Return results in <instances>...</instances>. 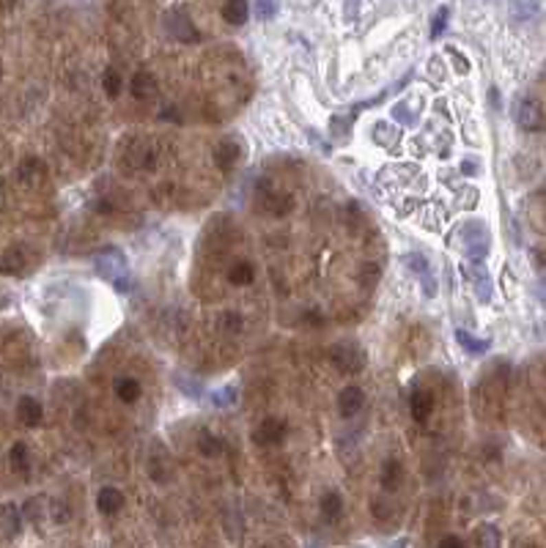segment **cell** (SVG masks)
<instances>
[{
  "label": "cell",
  "mask_w": 546,
  "mask_h": 548,
  "mask_svg": "<svg viewBox=\"0 0 546 548\" xmlns=\"http://www.w3.org/2000/svg\"><path fill=\"white\" fill-rule=\"evenodd\" d=\"M450 244H456L467 255V261H483L492 250V233L481 220H470L453 231Z\"/></svg>",
  "instance_id": "obj_1"
},
{
  "label": "cell",
  "mask_w": 546,
  "mask_h": 548,
  "mask_svg": "<svg viewBox=\"0 0 546 548\" xmlns=\"http://www.w3.org/2000/svg\"><path fill=\"white\" fill-rule=\"evenodd\" d=\"M94 269L102 279H107L116 290H129L132 288V274H129V264L127 255L116 247H107L102 253L94 255Z\"/></svg>",
  "instance_id": "obj_2"
},
{
  "label": "cell",
  "mask_w": 546,
  "mask_h": 548,
  "mask_svg": "<svg viewBox=\"0 0 546 548\" xmlns=\"http://www.w3.org/2000/svg\"><path fill=\"white\" fill-rule=\"evenodd\" d=\"M514 118L525 132H546V110L533 96H519L514 104Z\"/></svg>",
  "instance_id": "obj_3"
},
{
  "label": "cell",
  "mask_w": 546,
  "mask_h": 548,
  "mask_svg": "<svg viewBox=\"0 0 546 548\" xmlns=\"http://www.w3.org/2000/svg\"><path fill=\"white\" fill-rule=\"evenodd\" d=\"M332 365L343 373H360L365 365V354L360 351L357 343H338L332 348Z\"/></svg>",
  "instance_id": "obj_4"
},
{
  "label": "cell",
  "mask_w": 546,
  "mask_h": 548,
  "mask_svg": "<svg viewBox=\"0 0 546 548\" xmlns=\"http://www.w3.org/2000/svg\"><path fill=\"white\" fill-rule=\"evenodd\" d=\"M464 272L472 282V290L478 296V301H492V293H494V282H492V274L486 272L483 261H470L464 266Z\"/></svg>",
  "instance_id": "obj_5"
},
{
  "label": "cell",
  "mask_w": 546,
  "mask_h": 548,
  "mask_svg": "<svg viewBox=\"0 0 546 548\" xmlns=\"http://www.w3.org/2000/svg\"><path fill=\"white\" fill-rule=\"evenodd\" d=\"M165 25H168V30L179 38V41H184V44H193V41H198L201 38V33H198V27L193 25V19L184 14V11H179V8H173V11H168V16H165Z\"/></svg>",
  "instance_id": "obj_6"
},
{
  "label": "cell",
  "mask_w": 546,
  "mask_h": 548,
  "mask_svg": "<svg viewBox=\"0 0 546 548\" xmlns=\"http://www.w3.org/2000/svg\"><path fill=\"white\" fill-rule=\"evenodd\" d=\"M285 431H288V428H285L283 420H277V417H267V420L256 428L253 436H256L259 444H280V442L285 439Z\"/></svg>",
  "instance_id": "obj_7"
},
{
  "label": "cell",
  "mask_w": 546,
  "mask_h": 548,
  "mask_svg": "<svg viewBox=\"0 0 546 548\" xmlns=\"http://www.w3.org/2000/svg\"><path fill=\"white\" fill-rule=\"evenodd\" d=\"M362 403H365V395H362V389L360 387H346L340 395H338V411H340V417H354L360 409H362Z\"/></svg>",
  "instance_id": "obj_8"
},
{
  "label": "cell",
  "mask_w": 546,
  "mask_h": 548,
  "mask_svg": "<svg viewBox=\"0 0 546 548\" xmlns=\"http://www.w3.org/2000/svg\"><path fill=\"white\" fill-rule=\"evenodd\" d=\"M96 507L105 513V516H116L121 507H124V494L118 488H102L99 496H96Z\"/></svg>",
  "instance_id": "obj_9"
},
{
  "label": "cell",
  "mask_w": 546,
  "mask_h": 548,
  "mask_svg": "<svg viewBox=\"0 0 546 548\" xmlns=\"http://www.w3.org/2000/svg\"><path fill=\"white\" fill-rule=\"evenodd\" d=\"M17 417L28 425V428H33V425H39L41 422V403L36 400V398H19V403H17Z\"/></svg>",
  "instance_id": "obj_10"
},
{
  "label": "cell",
  "mask_w": 546,
  "mask_h": 548,
  "mask_svg": "<svg viewBox=\"0 0 546 548\" xmlns=\"http://www.w3.org/2000/svg\"><path fill=\"white\" fill-rule=\"evenodd\" d=\"M456 340H459V345H461L467 354H472V356H481V354H486V351L492 348V340H486V337H472V334L464 332V329H456Z\"/></svg>",
  "instance_id": "obj_11"
},
{
  "label": "cell",
  "mask_w": 546,
  "mask_h": 548,
  "mask_svg": "<svg viewBox=\"0 0 546 548\" xmlns=\"http://www.w3.org/2000/svg\"><path fill=\"white\" fill-rule=\"evenodd\" d=\"M215 162H217V168H220L223 173L234 170V165L239 162V148L234 146V140H226V143H220V148L215 151Z\"/></svg>",
  "instance_id": "obj_12"
},
{
  "label": "cell",
  "mask_w": 546,
  "mask_h": 548,
  "mask_svg": "<svg viewBox=\"0 0 546 548\" xmlns=\"http://www.w3.org/2000/svg\"><path fill=\"white\" fill-rule=\"evenodd\" d=\"M409 406H412V417H415L417 422H426V420L431 417V409H434V398H431V392H423V389H417V392L412 395Z\"/></svg>",
  "instance_id": "obj_13"
},
{
  "label": "cell",
  "mask_w": 546,
  "mask_h": 548,
  "mask_svg": "<svg viewBox=\"0 0 546 548\" xmlns=\"http://www.w3.org/2000/svg\"><path fill=\"white\" fill-rule=\"evenodd\" d=\"M157 93V80L149 71H138L132 77V96L135 99H151Z\"/></svg>",
  "instance_id": "obj_14"
},
{
  "label": "cell",
  "mask_w": 546,
  "mask_h": 548,
  "mask_svg": "<svg viewBox=\"0 0 546 548\" xmlns=\"http://www.w3.org/2000/svg\"><path fill=\"white\" fill-rule=\"evenodd\" d=\"M0 527H3V535H6V538H17V535H19V529H22V516H19V510H17L14 505H6V507L0 510Z\"/></svg>",
  "instance_id": "obj_15"
},
{
  "label": "cell",
  "mask_w": 546,
  "mask_h": 548,
  "mask_svg": "<svg viewBox=\"0 0 546 548\" xmlns=\"http://www.w3.org/2000/svg\"><path fill=\"white\" fill-rule=\"evenodd\" d=\"M250 16V5L245 0H228L223 5V19L231 22V25H245Z\"/></svg>",
  "instance_id": "obj_16"
},
{
  "label": "cell",
  "mask_w": 546,
  "mask_h": 548,
  "mask_svg": "<svg viewBox=\"0 0 546 548\" xmlns=\"http://www.w3.org/2000/svg\"><path fill=\"white\" fill-rule=\"evenodd\" d=\"M116 395H118V400H124V403H135V400L140 398V384H138L135 378H129V376L116 378Z\"/></svg>",
  "instance_id": "obj_17"
},
{
  "label": "cell",
  "mask_w": 546,
  "mask_h": 548,
  "mask_svg": "<svg viewBox=\"0 0 546 548\" xmlns=\"http://www.w3.org/2000/svg\"><path fill=\"white\" fill-rule=\"evenodd\" d=\"M198 450H201V455H204V458H215V455H220V453L226 450V444H223V439H220V436H215V433L204 431V433H201V439H198Z\"/></svg>",
  "instance_id": "obj_18"
},
{
  "label": "cell",
  "mask_w": 546,
  "mask_h": 548,
  "mask_svg": "<svg viewBox=\"0 0 546 548\" xmlns=\"http://www.w3.org/2000/svg\"><path fill=\"white\" fill-rule=\"evenodd\" d=\"M401 480H404V466L398 461H387L384 469H382V486L387 491H395L401 486Z\"/></svg>",
  "instance_id": "obj_19"
},
{
  "label": "cell",
  "mask_w": 546,
  "mask_h": 548,
  "mask_svg": "<svg viewBox=\"0 0 546 548\" xmlns=\"http://www.w3.org/2000/svg\"><path fill=\"white\" fill-rule=\"evenodd\" d=\"M340 513H343V499H340V494L329 491V494L321 499V516H324L327 521H338Z\"/></svg>",
  "instance_id": "obj_20"
},
{
  "label": "cell",
  "mask_w": 546,
  "mask_h": 548,
  "mask_svg": "<svg viewBox=\"0 0 546 548\" xmlns=\"http://www.w3.org/2000/svg\"><path fill=\"white\" fill-rule=\"evenodd\" d=\"M398 137H401V135H398V129H395V126H390V124H384V121L373 126V140H376L379 146H384V148H393V146L398 143Z\"/></svg>",
  "instance_id": "obj_21"
},
{
  "label": "cell",
  "mask_w": 546,
  "mask_h": 548,
  "mask_svg": "<svg viewBox=\"0 0 546 548\" xmlns=\"http://www.w3.org/2000/svg\"><path fill=\"white\" fill-rule=\"evenodd\" d=\"M8 458H11V469H14V472H19V475H28L30 464H28V447H25L22 442H17V444L11 447Z\"/></svg>",
  "instance_id": "obj_22"
},
{
  "label": "cell",
  "mask_w": 546,
  "mask_h": 548,
  "mask_svg": "<svg viewBox=\"0 0 546 548\" xmlns=\"http://www.w3.org/2000/svg\"><path fill=\"white\" fill-rule=\"evenodd\" d=\"M503 546V538H500V529L492 527V524H483L478 529V548H500Z\"/></svg>",
  "instance_id": "obj_23"
},
{
  "label": "cell",
  "mask_w": 546,
  "mask_h": 548,
  "mask_svg": "<svg viewBox=\"0 0 546 548\" xmlns=\"http://www.w3.org/2000/svg\"><path fill=\"white\" fill-rule=\"evenodd\" d=\"M253 277H256V272H253V266H250L248 261H239V264H234V266H231V272H228V279H231L234 285H248Z\"/></svg>",
  "instance_id": "obj_24"
},
{
  "label": "cell",
  "mask_w": 546,
  "mask_h": 548,
  "mask_svg": "<svg viewBox=\"0 0 546 548\" xmlns=\"http://www.w3.org/2000/svg\"><path fill=\"white\" fill-rule=\"evenodd\" d=\"M176 387L187 395V398H193V400H198L201 395H204V384L198 381V378H187V376H176Z\"/></svg>",
  "instance_id": "obj_25"
},
{
  "label": "cell",
  "mask_w": 546,
  "mask_h": 548,
  "mask_svg": "<svg viewBox=\"0 0 546 548\" xmlns=\"http://www.w3.org/2000/svg\"><path fill=\"white\" fill-rule=\"evenodd\" d=\"M264 203H267V209L272 212V214H285V212H291V198L288 195H277V192H270L267 198H264Z\"/></svg>",
  "instance_id": "obj_26"
},
{
  "label": "cell",
  "mask_w": 546,
  "mask_h": 548,
  "mask_svg": "<svg viewBox=\"0 0 546 548\" xmlns=\"http://www.w3.org/2000/svg\"><path fill=\"white\" fill-rule=\"evenodd\" d=\"M404 264H406L409 272H415L420 279H423V277H431V272H428V261H426L420 253H409V255L404 258Z\"/></svg>",
  "instance_id": "obj_27"
},
{
  "label": "cell",
  "mask_w": 546,
  "mask_h": 548,
  "mask_svg": "<svg viewBox=\"0 0 546 548\" xmlns=\"http://www.w3.org/2000/svg\"><path fill=\"white\" fill-rule=\"evenodd\" d=\"M448 16H450V5H439L434 19H431V38H439L448 27Z\"/></svg>",
  "instance_id": "obj_28"
},
{
  "label": "cell",
  "mask_w": 546,
  "mask_h": 548,
  "mask_svg": "<svg viewBox=\"0 0 546 548\" xmlns=\"http://www.w3.org/2000/svg\"><path fill=\"white\" fill-rule=\"evenodd\" d=\"M212 403L220 406V409L234 406V403H237V387L228 384V387H223V389H215V392H212Z\"/></svg>",
  "instance_id": "obj_29"
},
{
  "label": "cell",
  "mask_w": 546,
  "mask_h": 548,
  "mask_svg": "<svg viewBox=\"0 0 546 548\" xmlns=\"http://www.w3.org/2000/svg\"><path fill=\"white\" fill-rule=\"evenodd\" d=\"M22 264H25V258H22V253L19 250H8L6 253V258H3V272L6 274H19L22 272Z\"/></svg>",
  "instance_id": "obj_30"
},
{
  "label": "cell",
  "mask_w": 546,
  "mask_h": 548,
  "mask_svg": "<svg viewBox=\"0 0 546 548\" xmlns=\"http://www.w3.org/2000/svg\"><path fill=\"white\" fill-rule=\"evenodd\" d=\"M393 118L401 121V124H406V126H415V124H417V113H415L409 104H404V102L393 107Z\"/></svg>",
  "instance_id": "obj_31"
},
{
  "label": "cell",
  "mask_w": 546,
  "mask_h": 548,
  "mask_svg": "<svg viewBox=\"0 0 546 548\" xmlns=\"http://www.w3.org/2000/svg\"><path fill=\"white\" fill-rule=\"evenodd\" d=\"M121 85H124V82H121V74H118L116 69H107V71H105V91H107V96L116 99V96L121 93Z\"/></svg>",
  "instance_id": "obj_32"
},
{
  "label": "cell",
  "mask_w": 546,
  "mask_h": 548,
  "mask_svg": "<svg viewBox=\"0 0 546 548\" xmlns=\"http://www.w3.org/2000/svg\"><path fill=\"white\" fill-rule=\"evenodd\" d=\"M44 168H41V162L39 159H25L22 162V168H19V176L25 179V181H33L36 179V173H41Z\"/></svg>",
  "instance_id": "obj_33"
},
{
  "label": "cell",
  "mask_w": 546,
  "mask_h": 548,
  "mask_svg": "<svg viewBox=\"0 0 546 548\" xmlns=\"http://www.w3.org/2000/svg\"><path fill=\"white\" fill-rule=\"evenodd\" d=\"M253 14H256V19H272L274 14H277V5H274V3H267V0H256Z\"/></svg>",
  "instance_id": "obj_34"
},
{
  "label": "cell",
  "mask_w": 546,
  "mask_h": 548,
  "mask_svg": "<svg viewBox=\"0 0 546 548\" xmlns=\"http://www.w3.org/2000/svg\"><path fill=\"white\" fill-rule=\"evenodd\" d=\"M445 52H448V58L456 63V71H459V74H467V71H470V60H467L456 47H448Z\"/></svg>",
  "instance_id": "obj_35"
},
{
  "label": "cell",
  "mask_w": 546,
  "mask_h": 548,
  "mask_svg": "<svg viewBox=\"0 0 546 548\" xmlns=\"http://www.w3.org/2000/svg\"><path fill=\"white\" fill-rule=\"evenodd\" d=\"M223 329L226 332H239L242 329V315L239 312H226L223 315Z\"/></svg>",
  "instance_id": "obj_36"
},
{
  "label": "cell",
  "mask_w": 546,
  "mask_h": 548,
  "mask_svg": "<svg viewBox=\"0 0 546 548\" xmlns=\"http://www.w3.org/2000/svg\"><path fill=\"white\" fill-rule=\"evenodd\" d=\"M25 516H28L30 521H39V518H41V499L25 502Z\"/></svg>",
  "instance_id": "obj_37"
},
{
  "label": "cell",
  "mask_w": 546,
  "mask_h": 548,
  "mask_svg": "<svg viewBox=\"0 0 546 548\" xmlns=\"http://www.w3.org/2000/svg\"><path fill=\"white\" fill-rule=\"evenodd\" d=\"M437 548H467V546H464V540H461L459 535H445Z\"/></svg>",
  "instance_id": "obj_38"
},
{
  "label": "cell",
  "mask_w": 546,
  "mask_h": 548,
  "mask_svg": "<svg viewBox=\"0 0 546 548\" xmlns=\"http://www.w3.org/2000/svg\"><path fill=\"white\" fill-rule=\"evenodd\" d=\"M94 209H96V212H99V214H110V212H113V206H110V203H107V201H99V203H96V206H94Z\"/></svg>",
  "instance_id": "obj_39"
},
{
  "label": "cell",
  "mask_w": 546,
  "mask_h": 548,
  "mask_svg": "<svg viewBox=\"0 0 546 548\" xmlns=\"http://www.w3.org/2000/svg\"><path fill=\"white\" fill-rule=\"evenodd\" d=\"M536 8H538V5H514L516 14H536Z\"/></svg>",
  "instance_id": "obj_40"
},
{
  "label": "cell",
  "mask_w": 546,
  "mask_h": 548,
  "mask_svg": "<svg viewBox=\"0 0 546 548\" xmlns=\"http://www.w3.org/2000/svg\"><path fill=\"white\" fill-rule=\"evenodd\" d=\"M461 170H464L467 176H472V173L478 170V165H475V162H464V165H461Z\"/></svg>",
  "instance_id": "obj_41"
}]
</instances>
